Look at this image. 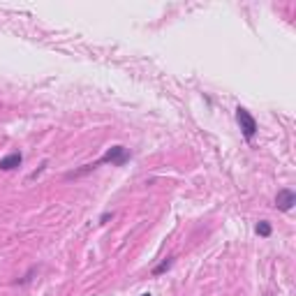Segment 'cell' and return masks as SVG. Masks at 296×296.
I'll use <instances>...</instances> for the list:
<instances>
[{
	"label": "cell",
	"mask_w": 296,
	"mask_h": 296,
	"mask_svg": "<svg viewBox=\"0 0 296 296\" xmlns=\"http://www.w3.org/2000/svg\"><path fill=\"white\" fill-rule=\"evenodd\" d=\"M236 120H238L240 130H243V137L250 141V139L257 134V120H254L252 114H250L248 109H243V106H238V109H236Z\"/></svg>",
	"instance_id": "7a4b0ae2"
},
{
	"label": "cell",
	"mask_w": 296,
	"mask_h": 296,
	"mask_svg": "<svg viewBox=\"0 0 296 296\" xmlns=\"http://www.w3.org/2000/svg\"><path fill=\"white\" fill-rule=\"evenodd\" d=\"M130 151L125 146H111V148H106L104 151V155L100 157V160H95V162H90V164H86L83 169H79V171H72V174H67L69 178L72 176H81V174H88V171H92L95 166H100V164H116V166H123L125 162L130 160Z\"/></svg>",
	"instance_id": "6da1fadb"
},
{
	"label": "cell",
	"mask_w": 296,
	"mask_h": 296,
	"mask_svg": "<svg viewBox=\"0 0 296 296\" xmlns=\"http://www.w3.org/2000/svg\"><path fill=\"white\" fill-rule=\"evenodd\" d=\"M257 234L264 236V238H266V236H271V225H268L266 220H262V222L257 225Z\"/></svg>",
	"instance_id": "8992f818"
},
{
	"label": "cell",
	"mask_w": 296,
	"mask_h": 296,
	"mask_svg": "<svg viewBox=\"0 0 296 296\" xmlns=\"http://www.w3.org/2000/svg\"><path fill=\"white\" fill-rule=\"evenodd\" d=\"M141 296H151V294H141Z\"/></svg>",
	"instance_id": "52a82bcc"
},
{
	"label": "cell",
	"mask_w": 296,
	"mask_h": 296,
	"mask_svg": "<svg viewBox=\"0 0 296 296\" xmlns=\"http://www.w3.org/2000/svg\"><path fill=\"white\" fill-rule=\"evenodd\" d=\"M171 264H174V259L171 257H166V259H162L160 264H157L155 268H153V275H162V273H166L171 268Z\"/></svg>",
	"instance_id": "5b68a950"
},
{
	"label": "cell",
	"mask_w": 296,
	"mask_h": 296,
	"mask_svg": "<svg viewBox=\"0 0 296 296\" xmlns=\"http://www.w3.org/2000/svg\"><path fill=\"white\" fill-rule=\"evenodd\" d=\"M294 203H296V192H294V190L282 188L280 192L275 194V208H278V211L287 213V211H291V208H294Z\"/></svg>",
	"instance_id": "3957f363"
},
{
	"label": "cell",
	"mask_w": 296,
	"mask_h": 296,
	"mask_svg": "<svg viewBox=\"0 0 296 296\" xmlns=\"http://www.w3.org/2000/svg\"><path fill=\"white\" fill-rule=\"evenodd\" d=\"M21 162H23L21 153H9V155H5L3 160H0V169H3V171H12V169H16Z\"/></svg>",
	"instance_id": "277c9868"
}]
</instances>
